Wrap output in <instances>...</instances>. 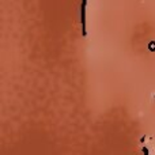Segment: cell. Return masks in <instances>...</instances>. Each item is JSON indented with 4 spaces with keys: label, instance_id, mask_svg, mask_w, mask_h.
I'll return each mask as SVG.
<instances>
[{
    "label": "cell",
    "instance_id": "obj_3",
    "mask_svg": "<svg viewBox=\"0 0 155 155\" xmlns=\"http://www.w3.org/2000/svg\"><path fill=\"white\" fill-rule=\"evenodd\" d=\"M150 51H155V44H150Z\"/></svg>",
    "mask_w": 155,
    "mask_h": 155
},
{
    "label": "cell",
    "instance_id": "obj_1",
    "mask_svg": "<svg viewBox=\"0 0 155 155\" xmlns=\"http://www.w3.org/2000/svg\"><path fill=\"white\" fill-rule=\"evenodd\" d=\"M86 2L82 0V27H83V36H86Z\"/></svg>",
    "mask_w": 155,
    "mask_h": 155
},
{
    "label": "cell",
    "instance_id": "obj_2",
    "mask_svg": "<svg viewBox=\"0 0 155 155\" xmlns=\"http://www.w3.org/2000/svg\"><path fill=\"white\" fill-rule=\"evenodd\" d=\"M142 151H143V155H148V148H147V147H143Z\"/></svg>",
    "mask_w": 155,
    "mask_h": 155
}]
</instances>
